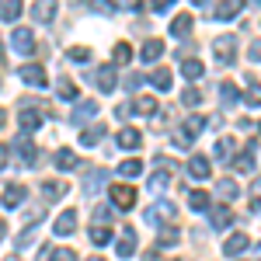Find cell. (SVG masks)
I'll return each instance as SVG.
<instances>
[{
  "label": "cell",
  "instance_id": "6da1fadb",
  "mask_svg": "<svg viewBox=\"0 0 261 261\" xmlns=\"http://www.w3.org/2000/svg\"><path fill=\"white\" fill-rule=\"evenodd\" d=\"M174 216H178V205H174V202H167V199H157L150 209H146V223H153V226H161L164 220L174 226Z\"/></svg>",
  "mask_w": 261,
  "mask_h": 261
},
{
  "label": "cell",
  "instance_id": "7a4b0ae2",
  "mask_svg": "<svg viewBox=\"0 0 261 261\" xmlns=\"http://www.w3.org/2000/svg\"><path fill=\"white\" fill-rule=\"evenodd\" d=\"M213 56H216V63L230 66V63L237 60V35H220V39L213 42Z\"/></svg>",
  "mask_w": 261,
  "mask_h": 261
},
{
  "label": "cell",
  "instance_id": "3957f363",
  "mask_svg": "<svg viewBox=\"0 0 261 261\" xmlns=\"http://www.w3.org/2000/svg\"><path fill=\"white\" fill-rule=\"evenodd\" d=\"M108 199H112L115 209L129 213V209L136 205V188H129V185H112V188H108Z\"/></svg>",
  "mask_w": 261,
  "mask_h": 261
},
{
  "label": "cell",
  "instance_id": "277c9868",
  "mask_svg": "<svg viewBox=\"0 0 261 261\" xmlns=\"http://www.w3.org/2000/svg\"><path fill=\"white\" fill-rule=\"evenodd\" d=\"M11 45L18 49L21 56L35 53V32H32V28H14V32H11Z\"/></svg>",
  "mask_w": 261,
  "mask_h": 261
},
{
  "label": "cell",
  "instance_id": "5b68a950",
  "mask_svg": "<svg viewBox=\"0 0 261 261\" xmlns=\"http://www.w3.org/2000/svg\"><path fill=\"white\" fill-rule=\"evenodd\" d=\"M18 77L24 84H32V87H45V81H49V77H45V70H42L39 63H24V66L18 70Z\"/></svg>",
  "mask_w": 261,
  "mask_h": 261
},
{
  "label": "cell",
  "instance_id": "8992f818",
  "mask_svg": "<svg viewBox=\"0 0 261 261\" xmlns=\"http://www.w3.org/2000/svg\"><path fill=\"white\" fill-rule=\"evenodd\" d=\"M230 223H233V209L230 205H213L209 209V226L213 230H226Z\"/></svg>",
  "mask_w": 261,
  "mask_h": 261
},
{
  "label": "cell",
  "instance_id": "52a82bcc",
  "mask_svg": "<svg viewBox=\"0 0 261 261\" xmlns=\"http://www.w3.org/2000/svg\"><path fill=\"white\" fill-rule=\"evenodd\" d=\"M94 84H98V91H115V87H119V84H115V63H105V66H98Z\"/></svg>",
  "mask_w": 261,
  "mask_h": 261
},
{
  "label": "cell",
  "instance_id": "ba28073f",
  "mask_svg": "<svg viewBox=\"0 0 261 261\" xmlns=\"http://www.w3.org/2000/svg\"><path fill=\"white\" fill-rule=\"evenodd\" d=\"M14 150L21 153V161L28 164V167H35V164H39V150H35V143L28 140V136H18V140H14Z\"/></svg>",
  "mask_w": 261,
  "mask_h": 261
},
{
  "label": "cell",
  "instance_id": "9c48e42d",
  "mask_svg": "<svg viewBox=\"0 0 261 261\" xmlns=\"http://www.w3.org/2000/svg\"><path fill=\"white\" fill-rule=\"evenodd\" d=\"M18 125H21V133H35V129H42V115L35 108H21Z\"/></svg>",
  "mask_w": 261,
  "mask_h": 261
},
{
  "label": "cell",
  "instance_id": "30bf717a",
  "mask_svg": "<svg viewBox=\"0 0 261 261\" xmlns=\"http://www.w3.org/2000/svg\"><path fill=\"white\" fill-rule=\"evenodd\" d=\"M185 171H188V174H192L195 181L209 178V157H205V153H195V157L188 161V167H185Z\"/></svg>",
  "mask_w": 261,
  "mask_h": 261
},
{
  "label": "cell",
  "instance_id": "8fae6325",
  "mask_svg": "<svg viewBox=\"0 0 261 261\" xmlns=\"http://www.w3.org/2000/svg\"><path fill=\"white\" fill-rule=\"evenodd\" d=\"M24 185H4V209H14V205H21L24 202Z\"/></svg>",
  "mask_w": 261,
  "mask_h": 261
},
{
  "label": "cell",
  "instance_id": "7c38bea8",
  "mask_svg": "<svg viewBox=\"0 0 261 261\" xmlns=\"http://www.w3.org/2000/svg\"><path fill=\"white\" fill-rule=\"evenodd\" d=\"M140 143H143L140 129H133V125H122V129H119V146H122V150H136Z\"/></svg>",
  "mask_w": 261,
  "mask_h": 261
},
{
  "label": "cell",
  "instance_id": "4fadbf2b",
  "mask_svg": "<svg viewBox=\"0 0 261 261\" xmlns=\"http://www.w3.org/2000/svg\"><path fill=\"white\" fill-rule=\"evenodd\" d=\"M115 251H119V258H129V254L136 251V230H133V226H129L119 241H115Z\"/></svg>",
  "mask_w": 261,
  "mask_h": 261
},
{
  "label": "cell",
  "instance_id": "5bb4252c",
  "mask_svg": "<svg viewBox=\"0 0 261 261\" xmlns=\"http://www.w3.org/2000/svg\"><path fill=\"white\" fill-rule=\"evenodd\" d=\"M60 237H66V233H73L77 230V213L73 209H66V213H60V220H56V226H53Z\"/></svg>",
  "mask_w": 261,
  "mask_h": 261
},
{
  "label": "cell",
  "instance_id": "9a60e30c",
  "mask_svg": "<svg viewBox=\"0 0 261 261\" xmlns=\"http://www.w3.org/2000/svg\"><path fill=\"white\" fill-rule=\"evenodd\" d=\"M94 115H98V101H81V105L70 112L73 122H87V119H94Z\"/></svg>",
  "mask_w": 261,
  "mask_h": 261
},
{
  "label": "cell",
  "instance_id": "2e32d148",
  "mask_svg": "<svg viewBox=\"0 0 261 261\" xmlns=\"http://www.w3.org/2000/svg\"><path fill=\"white\" fill-rule=\"evenodd\" d=\"M171 35L174 39H188L192 35V14H178V18L171 21Z\"/></svg>",
  "mask_w": 261,
  "mask_h": 261
},
{
  "label": "cell",
  "instance_id": "e0dca14e",
  "mask_svg": "<svg viewBox=\"0 0 261 261\" xmlns=\"http://www.w3.org/2000/svg\"><path fill=\"white\" fill-rule=\"evenodd\" d=\"M254 146H258V143H247V150H244L241 157H233V171H254Z\"/></svg>",
  "mask_w": 261,
  "mask_h": 261
},
{
  "label": "cell",
  "instance_id": "ac0fdd59",
  "mask_svg": "<svg viewBox=\"0 0 261 261\" xmlns=\"http://www.w3.org/2000/svg\"><path fill=\"white\" fill-rule=\"evenodd\" d=\"M101 188H105V171L91 167V171H87V181H84V192L94 195V192H101Z\"/></svg>",
  "mask_w": 261,
  "mask_h": 261
},
{
  "label": "cell",
  "instance_id": "d6986e66",
  "mask_svg": "<svg viewBox=\"0 0 261 261\" xmlns=\"http://www.w3.org/2000/svg\"><path fill=\"white\" fill-rule=\"evenodd\" d=\"M42 195L49 202L63 199V195H66V181H42Z\"/></svg>",
  "mask_w": 261,
  "mask_h": 261
},
{
  "label": "cell",
  "instance_id": "ffe728a7",
  "mask_svg": "<svg viewBox=\"0 0 261 261\" xmlns=\"http://www.w3.org/2000/svg\"><path fill=\"white\" fill-rule=\"evenodd\" d=\"M101 140H105V125H101V122H98V125H87V129L81 133V143H84V146H98Z\"/></svg>",
  "mask_w": 261,
  "mask_h": 261
},
{
  "label": "cell",
  "instance_id": "44dd1931",
  "mask_svg": "<svg viewBox=\"0 0 261 261\" xmlns=\"http://www.w3.org/2000/svg\"><path fill=\"white\" fill-rule=\"evenodd\" d=\"M244 247H247V233H233V237H226V244H223V251H226L230 258H237Z\"/></svg>",
  "mask_w": 261,
  "mask_h": 261
},
{
  "label": "cell",
  "instance_id": "7402d4cb",
  "mask_svg": "<svg viewBox=\"0 0 261 261\" xmlns=\"http://www.w3.org/2000/svg\"><path fill=\"white\" fill-rule=\"evenodd\" d=\"M140 53H143V60H146V63H153L157 56H164V42L161 39H146Z\"/></svg>",
  "mask_w": 261,
  "mask_h": 261
},
{
  "label": "cell",
  "instance_id": "603a6c76",
  "mask_svg": "<svg viewBox=\"0 0 261 261\" xmlns=\"http://www.w3.org/2000/svg\"><path fill=\"white\" fill-rule=\"evenodd\" d=\"M150 84H153L157 91H171V70H167V66H157V70L150 73Z\"/></svg>",
  "mask_w": 261,
  "mask_h": 261
},
{
  "label": "cell",
  "instance_id": "cb8c5ba5",
  "mask_svg": "<svg viewBox=\"0 0 261 261\" xmlns=\"http://www.w3.org/2000/svg\"><path fill=\"white\" fill-rule=\"evenodd\" d=\"M216 195H220V199H237L241 188H237V181H233V178H223V181H216Z\"/></svg>",
  "mask_w": 261,
  "mask_h": 261
},
{
  "label": "cell",
  "instance_id": "d4e9b609",
  "mask_svg": "<svg viewBox=\"0 0 261 261\" xmlns=\"http://www.w3.org/2000/svg\"><path fill=\"white\" fill-rule=\"evenodd\" d=\"M181 73H185L188 81H199L202 73H205V63H199V60H181Z\"/></svg>",
  "mask_w": 261,
  "mask_h": 261
},
{
  "label": "cell",
  "instance_id": "484cf974",
  "mask_svg": "<svg viewBox=\"0 0 261 261\" xmlns=\"http://www.w3.org/2000/svg\"><path fill=\"white\" fill-rule=\"evenodd\" d=\"M241 11H244V4H233V0H230V4H223V7L213 11V18H216V21H230V18H237Z\"/></svg>",
  "mask_w": 261,
  "mask_h": 261
},
{
  "label": "cell",
  "instance_id": "4316f807",
  "mask_svg": "<svg viewBox=\"0 0 261 261\" xmlns=\"http://www.w3.org/2000/svg\"><path fill=\"white\" fill-rule=\"evenodd\" d=\"M181 241V230L178 226H164L161 233H157V247H171V244Z\"/></svg>",
  "mask_w": 261,
  "mask_h": 261
},
{
  "label": "cell",
  "instance_id": "83f0119b",
  "mask_svg": "<svg viewBox=\"0 0 261 261\" xmlns=\"http://www.w3.org/2000/svg\"><path fill=\"white\" fill-rule=\"evenodd\" d=\"M133 108H136L140 115H150V119L157 115V101L150 98V94H143V98H136V101H133Z\"/></svg>",
  "mask_w": 261,
  "mask_h": 261
},
{
  "label": "cell",
  "instance_id": "f1b7e54d",
  "mask_svg": "<svg viewBox=\"0 0 261 261\" xmlns=\"http://www.w3.org/2000/svg\"><path fill=\"white\" fill-rule=\"evenodd\" d=\"M220 98H223V105H226V108H233V105H237V98H241V94H237V84L223 81L220 84Z\"/></svg>",
  "mask_w": 261,
  "mask_h": 261
},
{
  "label": "cell",
  "instance_id": "f546056e",
  "mask_svg": "<svg viewBox=\"0 0 261 261\" xmlns=\"http://www.w3.org/2000/svg\"><path fill=\"white\" fill-rule=\"evenodd\" d=\"M205 125H209V119H202V115H188V119H185V133L195 140L202 129H205Z\"/></svg>",
  "mask_w": 261,
  "mask_h": 261
},
{
  "label": "cell",
  "instance_id": "4dcf8cb0",
  "mask_svg": "<svg viewBox=\"0 0 261 261\" xmlns=\"http://www.w3.org/2000/svg\"><path fill=\"white\" fill-rule=\"evenodd\" d=\"M56 167H60V171H70V167H77V157H73V150H66V146H63V150H56Z\"/></svg>",
  "mask_w": 261,
  "mask_h": 261
},
{
  "label": "cell",
  "instance_id": "1f68e13d",
  "mask_svg": "<svg viewBox=\"0 0 261 261\" xmlns=\"http://www.w3.org/2000/svg\"><path fill=\"white\" fill-rule=\"evenodd\" d=\"M0 18H4V24L18 21V18H21V4H14V0H7V4L0 7Z\"/></svg>",
  "mask_w": 261,
  "mask_h": 261
},
{
  "label": "cell",
  "instance_id": "d6a6232c",
  "mask_svg": "<svg viewBox=\"0 0 261 261\" xmlns=\"http://www.w3.org/2000/svg\"><path fill=\"white\" fill-rule=\"evenodd\" d=\"M32 18L35 21H53L56 18V7H53V4H35V7H32Z\"/></svg>",
  "mask_w": 261,
  "mask_h": 261
},
{
  "label": "cell",
  "instance_id": "836d02e7",
  "mask_svg": "<svg viewBox=\"0 0 261 261\" xmlns=\"http://www.w3.org/2000/svg\"><path fill=\"white\" fill-rule=\"evenodd\" d=\"M56 94H60L63 101H73L77 98V84L70 81V77H60V91H56Z\"/></svg>",
  "mask_w": 261,
  "mask_h": 261
},
{
  "label": "cell",
  "instance_id": "e575fe53",
  "mask_svg": "<svg viewBox=\"0 0 261 261\" xmlns=\"http://www.w3.org/2000/svg\"><path fill=\"white\" fill-rule=\"evenodd\" d=\"M233 146H237V140H230V136H223V140L216 143V157H223V161L230 157V161H233Z\"/></svg>",
  "mask_w": 261,
  "mask_h": 261
},
{
  "label": "cell",
  "instance_id": "d590c367",
  "mask_svg": "<svg viewBox=\"0 0 261 261\" xmlns=\"http://www.w3.org/2000/svg\"><path fill=\"white\" fill-rule=\"evenodd\" d=\"M119 174H122V178H140V174H143V164L140 161H122Z\"/></svg>",
  "mask_w": 261,
  "mask_h": 261
},
{
  "label": "cell",
  "instance_id": "8d00e7d4",
  "mask_svg": "<svg viewBox=\"0 0 261 261\" xmlns=\"http://www.w3.org/2000/svg\"><path fill=\"white\" fill-rule=\"evenodd\" d=\"M112 241V230H108V226H98V223H94V226H91V244H108Z\"/></svg>",
  "mask_w": 261,
  "mask_h": 261
},
{
  "label": "cell",
  "instance_id": "74e56055",
  "mask_svg": "<svg viewBox=\"0 0 261 261\" xmlns=\"http://www.w3.org/2000/svg\"><path fill=\"white\" fill-rule=\"evenodd\" d=\"M188 205H192L195 213L209 209V192H192V195H188Z\"/></svg>",
  "mask_w": 261,
  "mask_h": 261
},
{
  "label": "cell",
  "instance_id": "f35d334b",
  "mask_svg": "<svg viewBox=\"0 0 261 261\" xmlns=\"http://www.w3.org/2000/svg\"><path fill=\"white\" fill-rule=\"evenodd\" d=\"M202 98H205V94H202L199 87H188V91H181V105H188V108H195Z\"/></svg>",
  "mask_w": 261,
  "mask_h": 261
},
{
  "label": "cell",
  "instance_id": "ab89813d",
  "mask_svg": "<svg viewBox=\"0 0 261 261\" xmlns=\"http://www.w3.org/2000/svg\"><path fill=\"white\" fill-rule=\"evenodd\" d=\"M66 60L70 63H87L91 60V49H87V45H73V49L66 53Z\"/></svg>",
  "mask_w": 261,
  "mask_h": 261
},
{
  "label": "cell",
  "instance_id": "60d3db41",
  "mask_svg": "<svg viewBox=\"0 0 261 261\" xmlns=\"http://www.w3.org/2000/svg\"><path fill=\"white\" fill-rule=\"evenodd\" d=\"M247 81H251V77H247ZM244 101H247V105H254V108H261V84H254V81H251V87H247Z\"/></svg>",
  "mask_w": 261,
  "mask_h": 261
},
{
  "label": "cell",
  "instance_id": "b9f144b4",
  "mask_svg": "<svg viewBox=\"0 0 261 261\" xmlns=\"http://www.w3.org/2000/svg\"><path fill=\"white\" fill-rule=\"evenodd\" d=\"M35 233H39V230H35V226H28V230H24V233H21L18 241H14V251H24V247H28V244L35 241Z\"/></svg>",
  "mask_w": 261,
  "mask_h": 261
},
{
  "label": "cell",
  "instance_id": "7bdbcfd3",
  "mask_svg": "<svg viewBox=\"0 0 261 261\" xmlns=\"http://www.w3.org/2000/svg\"><path fill=\"white\" fill-rule=\"evenodd\" d=\"M153 164H157V171H161L164 178H171V174H174V171H178V167H174V161H171V157H157V161H153Z\"/></svg>",
  "mask_w": 261,
  "mask_h": 261
},
{
  "label": "cell",
  "instance_id": "ee69618b",
  "mask_svg": "<svg viewBox=\"0 0 261 261\" xmlns=\"http://www.w3.org/2000/svg\"><path fill=\"white\" fill-rule=\"evenodd\" d=\"M133 60V49H129V42H119L115 45V63H129Z\"/></svg>",
  "mask_w": 261,
  "mask_h": 261
},
{
  "label": "cell",
  "instance_id": "f6af8a7d",
  "mask_svg": "<svg viewBox=\"0 0 261 261\" xmlns=\"http://www.w3.org/2000/svg\"><path fill=\"white\" fill-rule=\"evenodd\" d=\"M45 216V205H32L28 213H24V223H35V220H42Z\"/></svg>",
  "mask_w": 261,
  "mask_h": 261
},
{
  "label": "cell",
  "instance_id": "bcb514c9",
  "mask_svg": "<svg viewBox=\"0 0 261 261\" xmlns=\"http://www.w3.org/2000/svg\"><path fill=\"white\" fill-rule=\"evenodd\" d=\"M53 261H77V251H70V247H60V251L53 254Z\"/></svg>",
  "mask_w": 261,
  "mask_h": 261
},
{
  "label": "cell",
  "instance_id": "7dc6e473",
  "mask_svg": "<svg viewBox=\"0 0 261 261\" xmlns=\"http://www.w3.org/2000/svg\"><path fill=\"white\" fill-rule=\"evenodd\" d=\"M251 199H254V209H261V178L251 181Z\"/></svg>",
  "mask_w": 261,
  "mask_h": 261
},
{
  "label": "cell",
  "instance_id": "c3c4849f",
  "mask_svg": "<svg viewBox=\"0 0 261 261\" xmlns=\"http://www.w3.org/2000/svg\"><path fill=\"white\" fill-rule=\"evenodd\" d=\"M167 7H171V0H157V4H146V11H150V14H164Z\"/></svg>",
  "mask_w": 261,
  "mask_h": 261
},
{
  "label": "cell",
  "instance_id": "681fc988",
  "mask_svg": "<svg viewBox=\"0 0 261 261\" xmlns=\"http://www.w3.org/2000/svg\"><path fill=\"white\" fill-rule=\"evenodd\" d=\"M108 216H112V209H108V205H98V209H94V223H105Z\"/></svg>",
  "mask_w": 261,
  "mask_h": 261
},
{
  "label": "cell",
  "instance_id": "f907efd6",
  "mask_svg": "<svg viewBox=\"0 0 261 261\" xmlns=\"http://www.w3.org/2000/svg\"><path fill=\"white\" fill-rule=\"evenodd\" d=\"M247 53H251V60H254V63H261V39L251 42V49H247Z\"/></svg>",
  "mask_w": 261,
  "mask_h": 261
},
{
  "label": "cell",
  "instance_id": "816d5d0a",
  "mask_svg": "<svg viewBox=\"0 0 261 261\" xmlns=\"http://www.w3.org/2000/svg\"><path fill=\"white\" fill-rule=\"evenodd\" d=\"M87 261H105V258H98V254H94V258H87Z\"/></svg>",
  "mask_w": 261,
  "mask_h": 261
},
{
  "label": "cell",
  "instance_id": "f5cc1de1",
  "mask_svg": "<svg viewBox=\"0 0 261 261\" xmlns=\"http://www.w3.org/2000/svg\"><path fill=\"white\" fill-rule=\"evenodd\" d=\"M4 261H18V258H4Z\"/></svg>",
  "mask_w": 261,
  "mask_h": 261
},
{
  "label": "cell",
  "instance_id": "db71d44e",
  "mask_svg": "<svg viewBox=\"0 0 261 261\" xmlns=\"http://www.w3.org/2000/svg\"><path fill=\"white\" fill-rule=\"evenodd\" d=\"M258 254H261V244H258Z\"/></svg>",
  "mask_w": 261,
  "mask_h": 261
}]
</instances>
